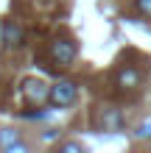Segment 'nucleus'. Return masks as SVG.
I'll return each mask as SVG.
<instances>
[{
    "instance_id": "obj_9",
    "label": "nucleus",
    "mask_w": 151,
    "mask_h": 153,
    "mask_svg": "<svg viewBox=\"0 0 151 153\" xmlns=\"http://www.w3.org/2000/svg\"><path fill=\"white\" fill-rule=\"evenodd\" d=\"M59 150H65V153H81L84 148L78 145V142H65V145H59Z\"/></svg>"
},
{
    "instance_id": "obj_5",
    "label": "nucleus",
    "mask_w": 151,
    "mask_h": 153,
    "mask_svg": "<svg viewBox=\"0 0 151 153\" xmlns=\"http://www.w3.org/2000/svg\"><path fill=\"white\" fill-rule=\"evenodd\" d=\"M140 81H143V75H140L137 67H131V64L120 67V73H118V86L120 89H137Z\"/></svg>"
},
{
    "instance_id": "obj_3",
    "label": "nucleus",
    "mask_w": 151,
    "mask_h": 153,
    "mask_svg": "<svg viewBox=\"0 0 151 153\" xmlns=\"http://www.w3.org/2000/svg\"><path fill=\"white\" fill-rule=\"evenodd\" d=\"M23 95H25V100H28V103H45L48 95H50V86L42 78H28L23 84Z\"/></svg>"
},
{
    "instance_id": "obj_8",
    "label": "nucleus",
    "mask_w": 151,
    "mask_h": 153,
    "mask_svg": "<svg viewBox=\"0 0 151 153\" xmlns=\"http://www.w3.org/2000/svg\"><path fill=\"white\" fill-rule=\"evenodd\" d=\"M134 6L143 17H151V0H134Z\"/></svg>"
},
{
    "instance_id": "obj_10",
    "label": "nucleus",
    "mask_w": 151,
    "mask_h": 153,
    "mask_svg": "<svg viewBox=\"0 0 151 153\" xmlns=\"http://www.w3.org/2000/svg\"><path fill=\"white\" fill-rule=\"evenodd\" d=\"M137 134H140V137H151V123H148V125H140Z\"/></svg>"
},
{
    "instance_id": "obj_1",
    "label": "nucleus",
    "mask_w": 151,
    "mask_h": 153,
    "mask_svg": "<svg viewBox=\"0 0 151 153\" xmlns=\"http://www.w3.org/2000/svg\"><path fill=\"white\" fill-rule=\"evenodd\" d=\"M76 97H78V86L73 84V81H56V84L50 86V95H48V100L53 106H70V103H76Z\"/></svg>"
},
{
    "instance_id": "obj_2",
    "label": "nucleus",
    "mask_w": 151,
    "mask_h": 153,
    "mask_svg": "<svg viewBox=\"0 0 151 153\" xmlns=\"http://www.w3.org/2000/svg\"><path fill=\"white\" fill-rule=\"evenodd\" d=\"M48 53H50V59L56 61V64H70V61L76 59V42H70V39H53Z\"/></svg>"
},
{
    "instance_id": "obj_6",
    "label": "nucleus",
    "mask_w": 151,
    "mask_h": 153,
    "mask_svg": "<svg viewBox=\"0 0 151 153\" xmlns=\"http://www.w3.org/2000/svg\"><path fill=\"white\" fill-rule=\"evenodd\" d=\"M3 150H6V153H28V145H25V142H20V139H14V142H8Z\"/></svg>"
},
{
    "instance_id": "obj_7",
    "label": "nucleus",
    "mask_w": 151,
    "mask_h": 153,
    "mask_svg": "<svg viewBox=\"0 0 151 153\" xmlns=\"http://www.w3.org/2000/svg\"><path fill=\"white\" fill-rule=\"evenodd\" d=\"M17 139V131H11V128H3V131H0V145H8V142H14Z\"/></svg>"
},
{
    "instance_id": "obj_4",
    "label": "nucleus",
    "mask_w": 151,
    "mask_h": 153,
    "mask_svg": "<svg viewBox=\"0 0 151 153\" xmlns=\"http://www.w3.org/2000/svg\"><path fill=\"white\" fill-rule=\"evenodd\" d=\"M0 42H3L6 48H20L25 42V33H23V28L14 20H3V25H0Z\"/></svg>"
}]
</instances>
